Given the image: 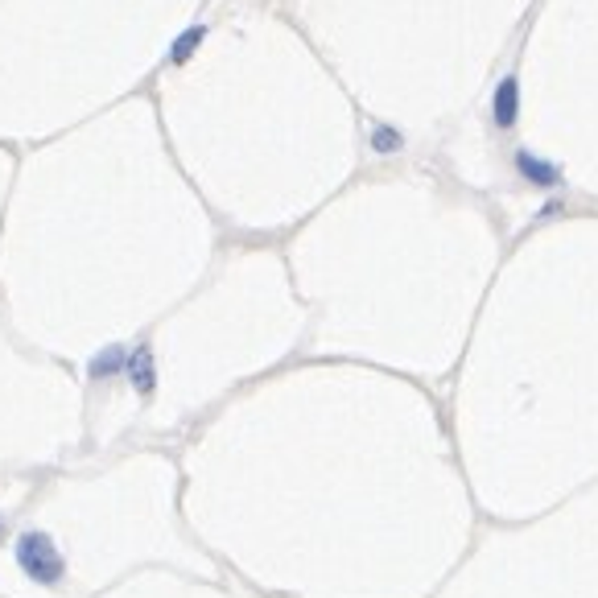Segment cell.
I'll return each instance as SVG.
<instances>
[{
    "mask_svg": "<svg viewBox=\"0 0 598 598\" xmlns=\"http://www.w3.org/2000/svg\"><path fill=\"white\" fill-rule=\"evenodd\" d=\"M125 359H128V347H120V343L95 351V355H91V364H87L91 380H112V375H120V372H125Z\"/></svg>",
    "mask_w": 598,
    "mask_h": 598,
    "instance_id": "5b68a950",
    "label": "cell"
},
{
    "mask_svg": "<svg viewBox=\"0 0 598 598\" xmlns=\"http://www.w3.org/2000/svg\"><path fill=\"white\" fill-rule=\"evenodd\" d=\"M203 42H206V25H190V29H182L178 42L170 45V63H174V66L190 63V54H194Z\"/></svg>",
    "mask_w": 598,
    "mask_h": 598,
    "instance_id": "8992f818",
    "label": "cell"
},
{
    "mask_svg": "<svg viewBox=\"0 0 598 598\" xmlns=\"http://www.w3.org/2000/svg\"><path fill=\"white\" fill-rule=\"evenodd\" d=\"M516 174L524 182H533V186H541V190H553V186H562V165H553V161H545V157H536L533 149H516Z\"/></svg>",
    "mask_w": 598,
    "mask_h": 598,
    "instance_id": "7a4b0ae2",
    "label": "cell"
},
{
    "mask_svg": "<svg viewBox=\"0 0 598 598\" xmlns=\"http://www.w3.org/2000/svg\"><path fill=\"white\" fill-rule=\"evenodd\" d=\"M492 120H495V128H516V120H520V79L516 75H503L500 87H495Z\"/></svg>",
    "mask_w": 598,
    "mask_h": 598,
    "instance_id": "3957f363",
    "label": "cell"
},
{
    "mask_svg": "<svg viewBox=\"0 0 598 598\" xmlns=\"http://www.w3.org/2000/svg\"><path fill=\"white\" fill-rule=\"evenodd\" d=\"M125 375H128V384H133L141 396H149L153 388H157V364H153V355H149L145 347L128 351V359H125Z\"/></svg>",
    "mask_w": 598,
    "mask_h": 598,
    "instance_id": "277c9868",
    "label": "cell"
},
{
    "mask_svg": "<svg viewBox=\"0 0 598 598\" xmlns=\"http://www.w3.org/2000/svg\"><path fill=\"white\" fill-rule=\"evenodd\" d=\"M13 562H17V570L25 573L29 582H37V586H54V582H63V573H66L63 549L54 545L50 533H37V528H29V533L17 536Z\"/></svg>",
    "mask_w": 598,
    "mask_h": 598,
    "instance_id": "6da1fadb",
    "label": "cell"
},
{
    "mask_svg": "<svg viewBox=\"0 0 598 598\" xmlns=\"http://www.w3.org/2000/svg\"><path fill=\"white\" fill-rule=\"evenodd\" d=\"M372 149H375V153H401V149H404V136H401V128L375 125V128H372Z\"/></svg>",
    "mask_w": 598,
    "mask_h": 598,
    "instance_id": "52a82bcc",
    "label": "cell"
}]
</instances>
